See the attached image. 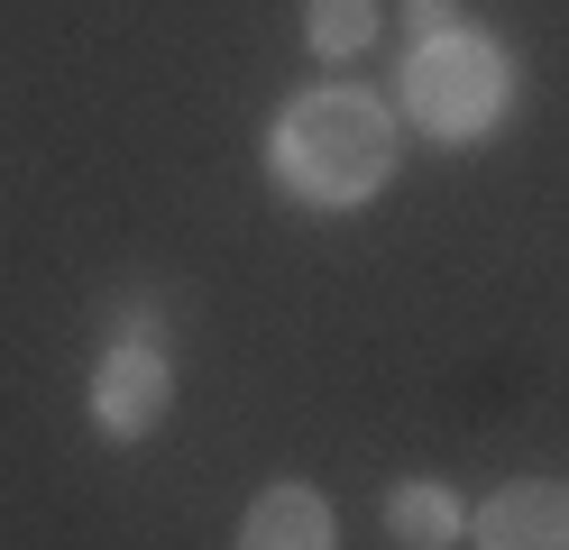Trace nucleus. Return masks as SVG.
Wrapping results in <instances>:
<instances>
[{"label":"nucleus","instance_id":"7ed1b4c3","mask_svg":"<svg viewBox=\"0 0 569 550\" xmlns=\"http://www.w3.org/2000/svg\"><path fill=\"white\" fill-rule=\"evenodd\" d=\"M174 403V377H166V349L157 340H111V358L92 367V422L111 440H148Z\"/></svg>","mask_w":569,"mask_h":550},{"label":"nucleus","instance_id":"39448f33","mask_svg":"<svg viewBox=\"0 0 569 550\" xmlns=\"http://www.w3.org/2000/svg\"><path fill=\"white\" fill-rule=\"evenodd\" d=\"M239 550H331V504L284 477V487H267L258 504H248Z\"/></svg>","mask_w":569,"mask_h":550},{"label":"nucleus","instance_id":"0eeeda50","mask_svg":"<svg viewBox=\"0 0 569 550\" xmlns=\"http://www.w3.org/2000/svg\"><path fill=\"white\" fill-rule=\"evenodd\" d=\"M303 37L312 56H359L377 37V0H303Z\"/></svg>","mask_w":569,"mask_h":550},{"label":"nucleus","instance_id":"f257e3e1","mask_svg":"<svg viewBox=\"0 0 569 550\" xmlns=\"http://www.w3.org/2000/svg\"><path fill=\"white\" fill-rule=\"evenodd\" d=\"M267 166H276L284 193L312 202V211H359L377 183L396 174V120H386V101L349 92V83H322V92H303L276 120Z\"/></svg>","mask_w":569,"mask_h":550},{"label":"nucleus","instance_id":"20e7f679","mask_svg":"<svg viewBox=\"0 0 569 550\" xmlns=\"http://www.w3.org/2000/svg\"><path fill=\"white\" fill-rule=\"evenodd\" d=\"M478 550H569V487L560 477H515L469 513Z\"/></svg>","mask_w":569,"mask_h":550},{"label":"nucleus","instance_id":"f03ea898","mask_svg":"<svg viewBox=\"0 0 569 550\" xmlns=\"http://www.w3.org/2000/svg\"><path fill=\"white\" fill-rule=\"evenodd\" d=\"M405 101H413V120L432 129V138L469 147V138L496 120V110L515 101V73H506V56H496L478 28H441V37H413Z\"/></svg>","mask_w":569,"mask_h":550},{"label":"nucleus","instance_id":"423d86ee","mask_svg":"<svg viewBox=\"0 0 569 550\" xmlns=\"http://www.w3.org/2000/svg\"><path fill=\"white\" fill-rule=\"evenodd\" d=\"M386 541L396 550H450V541H469V513H459V496L441 477H405L386 496Z\"/></svg>","mask_w":569,"mask_h":550},{"label":"nucleus","instance_id":"6e6552de","mask_svg":"<svg viewBox=\"0 0 569 550\" xmlns=\"http://www.w3.org/2000/svg\"><path fill=\"white\" fill-rule=\"evenodd\" d=\"M405 28H413V37H441V28H459V19H450V0H405Z\"/></svg>","mask_w":569,"mask_h":550}]
</instances>
